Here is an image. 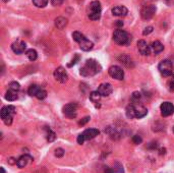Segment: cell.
Returning a JSON list of instances; mask_svg holds the SVG:
<instances>
[{"label":"cell","mask_w":174,"mask_h":173,"mask_svg":"<svg viewBox=\"0 0 174 173\" xmlns=\"http://www.w3.org/2000/svg\"><path fill=\"white\" fill-rule=\"evenodd\" d=\"M100 95L102 96V97H108L109 95H111L113 91V88L111 86L110 84L108 83H104V84H101L100 86L98 87V90H97Z\"/></svg>","instance_id":"obj_12"},{"label":"cell","mask_w":174,"mask_h":173,"mask_svg":"<svg viewBox=\"0 0 174 173\" xmlns=\"http://www.w3.org/2000/svg\"><path fill=\"white\" fill-rule=\"evenodd\" d=\"M158 69L163 76H170L173 75V64L169 60H162L158 65Z\"/></svg>","instance_id":"obj_5"},{"label":"cell","mask_w":174,"mask_h":173,"mask_svg":"<svg viewBox=\"0 0 174 173\" xmlns=\"http://www.w3.org/2000/svg\"><path fill=\"white\" fill-rule=\"evenodd\" d=\"M101 97L102 96L100 95L98 91H94L90 94V100L93 103H98L100 101V99H101Z\"/></svg>","instance_id":"obj_25"},{"label":"cell","mask_w":174,"mask_h":173,"mask_svg":"<svg viewBox=\"0 0 174 173\" xmlns=\"http://www.w3.org/2000/svg\"><path fill=\"white\" fill-rule=\"evenodd\" d=\"M72 38H73V40H75L76 42L80 43V42L83 41V40L86 38V37H85V35H83L80 32H73L72 33Z\"/></svg>","instance_id":"obj_27"},{"label":"cell","mask_w":174,"mask_h":173,"mask_svg":"<svg viewBox=\"0 0 174 173\" xmlns=\"http://www.w3.org/2000/svg\"><path fill=\"white\" fill-rule=\"evenodd\" d=\"M160 109H161L162 116L164 117L170 116L174 113V105L171 102H163L160 106Z\"/></svg>","instance_id":"obj_10"},{"label":"cell","mask_w":174,"mask_h":173,"mask_svg":"<svg viewBox=\"0 0 174 173\" xmlns=\"http://www.w3.org/2000/svg\"><path fill=\"white\" fill-rule=\"evenodd\" d=\"M151 49H152V51H153L155 54H159V53H161L163 50H164V46H163V44L161 42L155 41V42L152 43Z\"/></svg>","instance_id":"obj_22"},{"label":"cell","mask_w":174,"mask_h":173,"mask_svg":"<svg viewBox=\"0 0 174 173\" xmlns=\"http://www.w3.org/2000/svg\"><path fill=\"white\" fill-rule=\"evenodd\" d=\"M159 151H160V152H159V154H160V155H164V154L166 153V149H164V148H163V149H160Z\"/></svg>","instance_id":"obj_43"},{"label":"cell","mask_w":174,"mask_h":173,"mask_svg":"<svg viewBox=\"0 0 174 173\" xmlns=\"http://www.w3.org/2000/svg\"><path fill=\"white\" fill-rule=\"evenodd\" d=\"M25 54H27L29 60H31V61H35L37 58H38V53H37V51L35 49H29Z\"/></svg>","instance_id":"obj_24"},{"label":"cell","mask_w":174,"mask_h":173,"mask_svg":"<svg viewBox=\"0 0 174 173\" xmlns=\"http://www.w3.org/2000/svg\"><path fill=\"white\" fill-rule=\"evenodd\" d=\"M34 5L39 7V8H43L48 4V0H33Z\"/></svg>","instance_id":"obj_29"},{"label":"cell","mask_w":174,"mask_h":173,"mask_svg":"<svg viewBox=\"0 0 174 173\" xmlns=\"http://www.w3.org/2000/svg\"><path fill=\"white\" fill-rule=\"evenodd\" d=\"M112 13L116 16H124L128 13V10L125 6H115L112 8Z\"/></svg>","instance_id":"obj_17"},{"label":"cell","mask_w":174,"mask_h":173,"mask_svg":"<svg viewBox=\"0 0 174 173\" xmlns=\"http://www.w3.org/2000/svg\"><path fill=\"white\" fill-rule=\"evenodd\" d=\"M16 114V107L12 105L4 106L1 109V112H0V115H1V119L3 120L6 125H10L12 123V118L13 115Z\"/></svg>","instance_id":"obj_3"},{"label":"cell","mask_w":174,"mask_h":173,"mask_svg":"<svg viewBox=\"0 0 174 173\" xmlns=\"http://www.w3.org/2000/svg\"><path fill=\"white\" fill-rule=\"evenodd\" d=\"M118 60H119L122 64H124L127 67H132L134 66V62H132L131 58L128 56V55L121 54L120 56H118Z\"/></svg>","instance_id":"obj_20"},{"label":"cell","mask_w":174,"mask_h":173,"mask_svg":"<svg viewBox=\"0 0 174 173\" xmlns=\"http://www.w3.org/2000/svg\"><path fill=\"white\" fill-rule=\"evenodd\" d=\"M132 105V111H134L135 118H143L148 114V110L142 105L138 104H131Z\"/></svg>","instance_id":"obj_11"},{"label":"cell","mask_w":174,"mask_h":173,"mask_svg":"<svg viewBox=\"0 0 174 173\" xmlns=\"http://www.w3.org/2000/svg\"><path fill=\"white\" fill-rule=\"evenodd\" d=\"M63 113L70 119L76 118L77 115V105L76 103H68L63 107Z\"/></svg>","instance_id":"obj_7"},{"label":"cell","mask_w":174,"mask_h":173,"mask_svg":"<svg viewBox=\"0 0 174 173\" xmlns=\"http://www.w3.org/2000/svg\"><path fill=\"white\" fill-rule=\"evenodd\" d=\"M101 12H102V7L101 3L97 0L92 1L90 4V11H89V17L92 20H98L101 17Z\"/></svg>","instance_id":"obj_4"},{"label":"cell","mask_w":174,"mask_h":173,"mask_svg":"<svg viewBox=\"0 0 174 173\" xmlns=\"http://www.w3.org/2000/svg\"><path fill=\"white\" fill-rule=\"evenodd\" d=\"M105 173H124V169H123V166H122L120 163L116 162L112 168L107 167L105 169Z\"/></svg>","instance_id":"obj_18"},{"label":"cell","mask_w":174,"mask_h":173,"mask_svg":"<svg viewBox=\"0 0 174 173\" xmlns=\"http://www.w3.org/2000/svg\"><path fill=\"white\" fill-rule=\"evenodd\" d=\"M40 89H41V87L37 86V84H32V86L29 88L28 93H29L30 96H32V97H33V96H34V97H36V95L39 92Z\"/></svg>","instance_id":"obj_26"},{"label":"cell","mask_w":174,"mask_h":173,"mask_svg":"<svg viewBox=\"0 0 174 173\" xmlns=\"http://www.w3.org/2000/svg\"><path fill=\"white\" fill-rule=\"evenodd\" d=\"M113 40L118 45H128L131 42V37L124 30L117 29L113 33Z\"/></svg>","instance_id":"obj_2"},{"label":"cell","mask_w":174,"mask_h":173,"mask_svg":"<svg viewBox=\"0 0 174 173\" xmlns=\"http://www.w3.org/2000/svg\"><path fill=\"white\" fill-rule=\"evenodd\" d=\"M77 143H80V145H83V143H85V139H84V137H83V134H80L79 137H77Z\"/></svg>","instance_id":"obj_40"},{"label":"cell","mask_w":174,"mask_h":173,"mask_svg":"<svg viewBox=\"0 0 174 173\" xmlns=\"http://www.w3.org/2000/svg\"><path fill=\"white\" fill-rule=\"evenodd\" d=\"M140 98H142V94H140V92H134L131 95V99L134 101H139Z\"/></svg>","instance_id":"obj_32"},{"label":"cell","mask_w":174,"mask_h":173,"mask_svg":"<svg viewBox=\"0 0 174 173\" xmlns=\"http://www.w3.org/2000/svg\"><path fill=\"white\" fill-rule=\"evenodd\" d=\"M138 49H139V52L142 54V55H150L151 54V46H149L147 44L146 41H144V40H140L138 42Z\"/></svg>","instance_id":"obj_14"},{"label":"cell","mask_w":174,"mask_h":173,"mask_svg":"<svg viewBox=\"0 0 174 173\" xmlns=\"http://www.w3.org/2000/svg\"><path fill=\"white\" fill-rule=\"evenodd\" d=\"M5 99H6L7 101H10V102L16 101V99H17V94H16V92L11 91V90L7 91L6 94H5Z\"/></svg>","instance_id":"obj_23"},{"label":"cell","mask_w":174,"mask_h":173,"mask_svg":"<svg viewBox=\"0 0 174 173\" xmlns=\"http://www.w3.org/2000/svg\"><path fill=\"white\" fill-rule=\"evenodd\" d=\"M64 0H51V4L53 6H60L63 4Z\"/></svg>","instance_id":"obj_38"},{"label":"cell","mask_w":174,"mask_h":173,"mask_svg":"<svg viewBox=\"0 0 174 173\" xmlns=\"http://www.w3.org/2000/svg\"><path fill=\"white\" fill-rule=\"evenodd\" d=\"M142 142H143V139L140 138L139 134H135L132 137V143H135V145H139V143H140Z\"/></svg>","instance_id":"obj_33"},{"label":"cell","mask_w":174,"mask_h":173,"mask_svg":"<svg viewBox=\"0 0 174 173\" xmlns=\"http://www.w3.org/2000/svg\"><path fill=\"white\" fill-rule=\"evenodd\" d=\"M81 134H83L85 141H90V139L97 137L99 134V130H96V128H89V130H85Z\"/></svg>","instance_id":"obj_15"},{"label":"cell","mask_w":174,"mask_h":173,"mask_svg":"<svg viewBox=\"0 0 174 173\" xmlns=\"http://www.w3.org/2000/svg\"><path fill=\"white\" fill-rule=\"evenodd\" d=\"M154 30V28L153 27H151V25H149V27H147L145 30L143 31V35L144 36H148V35H150L152 32H153Z\"/></svg>","instance_id":"obj_35"},{"label":"cell","mask_w":174,"mask_h":173,"mask_svg":"<svg viewBox=\"0 0 174 173\" xmlns=\"http://www.w3.org/2000/svg\"><path fill=\"white\" fill-rule=\"evenodd\" d=\"M46 97H47V92L41 88V89L39 90V92L36 95V98L39 99V100H43V99H45Z\"/></svg>","instance_id":"obj_30"},{"label":"cell","mask_w":174,"mask_h":173,"mask_svg":"<svg viewBox=\"0 0 174 173\" xmlns=\"http://www.w3.org/2000/svg\"><path fill=\"white\" fill-rule=\"evenodd\" d=\"M101 69H102V66L97 60L88 59L85 65L80 68V75L87 78V76H93L95 75H97L98 72L101 71Z\"/></svg>","instance_id":"obj_1"},{"label":"cell","mask_w":174,"mask_h":173,"mask_svg":"<svg viewBox=\"0 0 174 173\" xmlns=\"http://www.w3.org/2000/svg\"><path fill=\"white\" fill-rule=\"evenodd\" d=\"M67 25V20L63 16H58L55 18V27L59 30H63V29Z\"/></svg>","instance_id":"obj_21"},{"label":"cell","mask_w":174,"mask_h":173,"mask_svg":"<svg viewBox=\"0 0 174 173\" xmlns=\"http://www.w3.org/2000/svg\"><path fill=\"white\" fill-rule=\"evenodd\" d=\"M158 147V143L156 142H152L150 143V145L148 146V149H151V150H155Z\"/></svg>","instance_id":"obj_39"},{"label":"cell","mask_w":174,"mask_h":173,"mask_svg":"<svg viewBox=\"0 0 174 173\" xmlns=\"http://www.w3.org/2000/svg\"><path fill=\"white\" fill-rule=\"evenodd\" d=\"M79 44H80V48L83 51H90V50L93 49V47H94L93 42L90 41V40L87 39V38H85L83 41L80 42Z\"/></svg>","instance_id":"obj_19"},{"label":"cell","mask_w":174,"mask_h":173,"mask_svg":"<svg viewBox=\"0 0 174 173\" xmlns=\"http://www.w3.org/2000/svg\"><path fill=\"white\" fill-rule=\"evenodd\" d=\"M11 49L14 53L21 54L25 52V49H27V44L23 41H21V40H17V41L13 42L11 44Z\"/></svg>","instance_id":"obj_13"},{"label":"cell","mask_w":174,"mask_h":173,"mask_svg":"<svg viewBox=\"0 0 174 173\" xmlns=\"http://www.w3.org/2000/svg\"><path fill=\"white\" fill-rule=\"evenodd\" d=\"M80 60V55H77V54H76L75 55V58H73V59L70 61V63H68V66L69 67H71L72 65H75V64H76L77 63V61Z\"/></svg>","instance_id":"obj_36"},{"label":"cell","mask_w":174,"mask_h":173,"mask_svg":"<svg viewBox=\"0 0 174 173\" xmlns=\"http://www.w3.org/2000/svg\"><path fill=\"white\" fill-rule=\"evenodd\" d=\"M116 25H117V27H123V23H122V21L121 20H117L116 21Z\"/></svg>","instance_id":"obj_42"},{"label":"cell","mask_w":174,"mask_h":173,"mask_svg":"<svg viewBox=\"0 0 174 173\" xmlns=\"http://www.w3.org/2000/svg\"><path fill=\"white\" fill-rule=\"evenodd\" d=\"M173 132H174V126H173Z\"/></svg>","instance_id":"obj_45"},{"label":"cell","mask_w":174,"mask_h":173,"mask_svg":"<svg viewBox=\"0 0 174 173\" xmlns=\"http://www.w3.org/2000/svg\"><path fill=\"white\" fill-rule=\"evenodd\" d=\"M156 6L153 5V4H150V5H145L140 10V16L144 18V20H151L152 17L155 16V13H156Z\"/></svg>","instance_id":"obj_6"},{"label":"cell","mask_w":174,"mask_h":173,"mask_svg":"<svg viewBox=\"0 0 174 173\" xmlns=\"http://www.w3.org/2000/svg\"><path fill=\"white\" fill-rule=\"evenodd\" d=\"M169 90L174 92V80H172L171 82L169 83Z\"/></svg>","instance_id":"obj_41"},{"label":"cell","mask_w":174,"mask_h":173,"mask_svg":"<svg viewBox=\"0 0 174 173\" xmlns=\"http://www.w3.org/2000/svg\"><path fill=\"white\" fill-rule=\"evenodd\" d=\"M9 90H11V91H14V92H17V91H20L21 89V86H20V84L16 83V82H11L9 84Z\"/></svg>","instance_id":"obj_31"},{"label":"cell","mask_w":174,"mask_h":173,"mask_svg":"<svg viewBox=\"0 0 174 173\" xmlns=\"http://www.w3.org/2000/svg\"><path fill=\"white\" fill-rule=\"evenodd\" d=\"M32 161H33V158L30 155H24L18 158L16 165H17V167H20V168H25L30 162H32Z\"/></svg>","instance_id":"obj_16"},{"label":"cell","mask_w":174,"mask_h":173,"mask_svg":"<svg viewBox=\"0 0 174 173\" xmlns=\"http://www.w3.org/2000/svg\"><path fill=\"white\" fill-rule=\"evenodd\" d=\"M53 75H54V79L56 80L57 82L61 84H64L67 82V79H68L67 72H66L65 69L63 67H61V66H59V67L55 69Z\"/></svg>","instance_id":"obj_8"},{"label":"cell","mask_w":174,"mask_h":173,"mask_svg":"<svg viewBox=\"0 0 174 173\" xmlns=\"http://www.w3.org/2000/svg\"><path fill=\"white\" fill-rule=\"evenodd\" d=\"M1 173H5V170H4V168L1 167Z\"/></svg>","instance_id":"obj_44"},{"label":"cell","mask_w":174,"mask_h":173,"mask_svg":"<svg viewBox=\"0 0 174 173\" xmlns=\"http://www.w3.org/2000/svg\"><path fill=\"white\" fill-rule=\"evenodd\" d=\"M56 139V134L53 130H51L50 128H47V141L49 143H52Z\"/></svg>","instance_id":"obj_28"},{"label":"cell","mask_w":174,"mask_h":173,"mask_svg":"<svg viewBox=\"0 0 174 173\" xmlns=\"http://www.w3.org/2000/svg\"><path fill=\"white\" fill-rule=\"evenodd\" d=\"M63 155H64V150L63 149L58 148V149L55 150V156H56L57 158H61Z\"/></svg>","instance_id":"obj_34"},{"label":"cell","mask_w":174,"mask_h":173,"mask_svg":"<svg viewBox=\"0 0 174 173\" xmlns=\"http://www.w3.org/2000/svg\"><path fill=\"white\" fill-rule=\"evenodd\" d=\"M90 119H91V118H90V116H86V117H84L83 119L79 121V125H81V126L85 125V124H87V123L89 122V121H90Z\"/></svg>","instance_id":"obj_37"},{"label":"cell","mask_w":174,"mask_h":173,"mask_svg":"<svg viewBox=\"0 0 174 173\" xmlns=\"http://www.w3.org/2000/svg\"><path fill=\"white\" fill-rule=\"evenodd\" d=\"M108 72H109V75L112 79L121 80H123V78H124V71H122V68L120 67V66H117V65L111 66V67L109 68Z\"/></svg>","instance_id":"obj_9"}]
</instances>
